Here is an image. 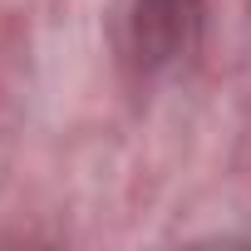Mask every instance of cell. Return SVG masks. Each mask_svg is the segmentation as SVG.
<instances>
[{
    "instance_id": "1",
    "label": "cell",
    "mask_w": 251,
    "mask_h": 251,
    "mask_svg": "<svg viewBox=\"0 0 251 251\" xmlns=\"http://www.w3.org/2000/svg\"><path fill=\"white\" fill-rule=\"evenodd\" d=\"M202 0H128V50L143 69L177 59L192 40Z\"/></svg>"
}]
</instances>
